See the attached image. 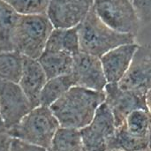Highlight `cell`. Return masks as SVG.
Masks as SVG:
<instances>
[{
    "instance_id": "cell-1",
    "label": "cell",
    "mask_w": 151,
    "mask_h": 151,
    "mask_svg": "<svg viewBox=\"0 0 151 151\" xmlns=\"http://www.w3.org/2000/svg\"><path fill=\"white\" fill-rule=\"evenodd\" d=\"M104 101V91L73 86L50 108L61 127L81 130L91 122Z\"/></svg>"
},
{
    "instance_id": "cell-2",
    "label": "cell",
    "mask_w": 151,
    "mask_h": 151,
    "mask_svg": "<svg viewBox=\"0 0 151 151\" xmlns=\"http://www.w3.org/2000/svg\"><path fill=\"white\" fill-rule=\"evenodd\" d=\"M78 33L81 51L97 58L118 46L135 42V35L119 33L109 27L100 19L93 7L78 25Z\"/></svg>"
},
{
    "instance_id": "cell-3",
    "label": "cell",
    "mask_w": 151,
    "mask_h": 151,
    "mask_svg": "<svg viewBox=\"0 0 151 151\" xmlns=\"http://www.w3.org/2000/svg\"><path fill=\"white\" fill-rule=\"evenodd\" d=\"M54 27L46 13L19 15L12 38V50L24 57L38 59Z\"/></svg>"
},
{
    "instance_id": "cell-4",
    "label": "cell",
    "mask_w": 151,
    "mask_h": 151,
    "mask_svg": "<svg viewBox=\"0 0 151 151\" xmlns=\"http://www.w3.org/2000/svg\"><path fill=\"white\" fill-rule=\"evenodd\" d=\"M59 128L60 125L50 108L39 105L7 131L12 138L47 150Z\"/></svg>"
},
{
    "instance_id": "cell-5",
    "label": "cell",
    "mask_w": 151,
    "mask_h": 151,
    "mask_svg": "<svg viewBox=\"0 0 151 151\" xmlns=\"http://www.w3.org/2000/svg\"><path fill=\"white\" fill-rule=\"evenodd\" d=\"M93 8L113 30L134 35L138 32L141 19L132 0H95Z\"/></svg>"
},
{
    "instance_id": "cell-6",
    "label": "cell",
    "mask_w": 151,
    "mask_h": 151,
    "mask_svg": "<svg viewBox=\"0 0 151 151\" xmlns=\"http://www.w3.org/2000/svg\"><path fill=\"white\" fill-rule=\"evenodd\" d=\"M113 115L105 103L97 109L91 122L80 130L84 151H107L116 131Z\"/></svg>"
},
{
    "instance_id": "cell-7",
    "label": "cell",
    "mask_w": 151,
    "mask_h": 151,
    "mask_svg": "<svg viewBox=\"0 0 151 151\" xmlns=\"http://www.w3.org/2000/svg\"><path fill=\"white\" fill-rule=\"evenodd\" d=\"M33 108L19 83L0 81V119L4 128L18 124Z\"/></svg>"
},
{
    "instance_id": "cell-8",
    "label": "cell",
    "mask_w": 151,
    "mask_h": 151,
    "mask_svg": "<svg viewBox=\"0 0 151 151\" xmlns=\"http://www.w3.org/2000/svg\"><path fill=\"white\" fill-rule=\"evenodd\" d=\"M126 90L146 95L151 88V45H139L131 64L119 81Z\"/></svg>"
},
{
    "instance_id": "cell-9",
    "label": "cell",
    "mask_w": 151,
    "mask_h": 151,
    "mask_svg": "<svg viewBox=\"0 0 151 151\" xmlns=\"http://www.w3.org/2000/svg\"><path fill=\"white\" fill-rule=\"evenodd\" d=\"M104 94V103L111 110L117 127L121 126L133 111L141 109L148 110L146 95L123 89L118 83H107Z\"/></svg>"
},
{
    "instance_id": "cell-10",
    "label": "cell",
    "mask_w": 151,
    "mask_h": 151,
    "mask_svg": "<svg viewBox=\"0 0 151 151\" xmlns=\"http://www.w3.org/2000/svg\"><path fill=\"white\" fill-rule=\"evenodd\" d=\"M71 74L75 86L104 91L107 80L100 58L80 51L73 56Z\"/></svg>"
},
{
    "instance_id": "cell-11",
    "label": "cell",
    "mask_w": 151,
    "mask_h": 151,
    "mask_svg": "<svg viewBox=\"0 0 151 151\" xmlns=\"http://www.w3.org/2000/svg\"><path fill=\"white\" fill-rule=\"evenodd\" d=\"M95 0H50L46 14L54 27H77L86 18Z\"/></svg>"
},
{
    "instance_id": "cell-12",
    "label": "cell",
    "mask_w": 151,
    "mask_h": 151,
    "mask_svg": "<svg viewBox=\"0 0 151 151\" xmlns=\"http://www.w3.org/2000/svg\"><path fill=\"white\" fill-rule=\"evenodd\" d=\"M138 46L135 42L123 44L111 50L100 58L108 83H119L123 78Z\"/></svg>"
},
{
    "instance_id": "cell-13",
    "label": "cell",
    "mask_w": 151,
    "mask_h": 151,
    "mask_svg": "<svg viewBox=\"0 0 151 151\" xmlns=\"http://www.w3.org/2000/svg\"><path fill=\"white\" fill-rule=\"evenodd\" d=\"M47 81L48 78L39 61L24 57L23 69L19 85L34 108L40 105L41 92Z\"/></svg>"
},
{
    "instance_id": "cell-14",
    "label": "cell",
    "mask_w": 151,
    "mask_h": 151,
    "mask_svg": "<svg viewBox=\"0 0 151 151\" xmlns=\"http://www.w3.org/2000/svg\"><path fill=\"white\" fill-rule=\"evenodd\" d=\"M45 50L64 52L72 56L78 54L81 51L78 26L69 28L54 27L48 39Z\"/></svg>"
},
{
    "instance_id": "cell-15",
    "label": "cell",
    "mask_w": 151,
    "mask_h": 151,
    "mask_svg": "<svg viewBox=\"0 0 151 151\" xmlns=\"http://www.w3.org/2000/svg\"><path fill=\"white\" fill-rule=\"evenodd\" d=\"M48 79L69 74L73 67V56L64 52L46 51L37 59Z\"/></svg>"
},
{
    "instance_id": "cell-16",
    "label": "cell",
    "mask_w": 151,
    "mask_h": 151,
    "mask_svg": "<svg viewBox=\"0 0 151 151\" xmlns=\"http://www.w3.org/2000/svg\"><path fill=\"white\" fill-rule=\"evenodd\" d=\"M75 86L71 73L48 79L40 96V105L50 107L71 88Z\"/></svg>"
},
{
    "instance_id": "cell-17",
    "label": "cell",
    "mask_w": 151,
    "mask_h": 151,
    "mask_svg": "<svg viewBox=\"0 0 151 151\" xmlns=\"http://www.w3.org/2000/svg\"><path fill=\"white\" fill-rule=\"evenodd\" d=\"M19 15L8 4L0 0V51L13 50L12 38Z\"/></svg>"
},
{
    "instance_id": "cell-18",
    "label": "cell",
    "mask_w": 151,
    "mask_h": 151,
    "mask_svg": "<svg viewBox=\"0 0 151 151\" xmlns=\"http://www.w3.org/2000/svg\"><path fill=\"white\" fill-rule=\"evenodd\" d=\"M24 56L15 50L0 51V81L19 83Z\"/></svg>"
},
{
    "instance_id": "cell-19",
    "label": "cell",
    "mask_w": 151,
    "mask_h": 151,
    "mask_svg": "<svg viewBox=\"0 0 151 151\" xmlns=\"http://www.w3.org/2000/svg\"><path fill=\"white\" fill-rule=\"evenodd\" d=\"M128 134L139 138L149 140L151 134V114L148 110H136L130 113L121 125Z\"/></svg>"
},
{
    "instance_id": "cell-20",
    "label": "cell",
    "mask_w": 151,
    "mask_h": 151,
    "mask_svg": "<svg viewBox=\"0 0 151 151\" xmlns=\"http://www.w3.org/2000/svg\"><path fill=\"white\" fill-rule=\"evenodd\" d=\"M47 151H84L80 130L60 127Z\"/></svg>"
},
{
    "instance_id": "cell-21",
    "label": "cell",
    "mask_w": 151,
    "mask_h": 151,
    "mask_svg": "<svg viewBox=\"0 0 151 151\" xmlns=\"http://www.w3.org/2000/svg\"><path fill=\"white\" fill-rule=\"evenodd\" d=\"M20 15L46 13L50 0H3Z\"/></svg>"
},
{
    "instance_id": "cell-22",
    "label": "cell",
    "mask_w": 151,
    "mask_h": 151,
    "mask_svg": "<svg viewBox=\"0 0 151 151\" xmlns=\"http://www.w3.org/2000/svg\"><path fill=\"white\" fill-rule=\"evenodd\" d=\"M141 21H151V0H139L134 3Z\"/></svg>"
},
{
    "instance_id": "cell-23",
    "label": "cell",
    "mask_w": 151,
    "mask_h": 151,
    "mask_svg": "<svg viewBox=\"0 0 151 151\" xmlns=\"http://www.w3.org/2000/svg\"><path fill=\"white\" fill-rule=\"evenodd\" d=\"M9 151H47V150L36 145L27 143L19 139L12 138Z\"/></svg>"
},
{
    "instance_id": "cell-24",
    "label": "cell",
    "mask_w": 151,
    "mask_h": 151,
    "mask_svg": "<svg viewBox=\"0 0 151 151\" xmlns=\"http://www.w3.org/2000/svg\"><path fill=\"white\" fill-rule=\"evenodd\" d=\"M12 137L9 134L6 128L0 127V151H9Z\"/></svg>"
},
{
    "instance_id": "cell-25",
    "label": "cell",
    "mask_w": 151,
    "mask_h": 151,
    "mask_svg": "<svg viewBox=\"0 0 151 151\" xmlns=\"http://www.w3.org/2000/svg\"><path fill=\"white\" fill-rule=\"evenodd\" d=\"M146 104H147V109L151 114V88L148 91L146 94Z\"/></svg>"
},
{
    "instance_id": "cell-26",
    "label": "cell",
    "mask_w": 151,
    "mask_h": 151,
    "mask_svg": "<svg viewBox=\"0 0 151 151\" xmlns=\"http://www.w3.org/2000/svg\"><path fill=\"white\" fill-rule=\"evenodd\" d=\"M149 149L151 150V134L150 137V142H149Z\"/></svg>"
},
{
    "instance_id": "cell-27",
    "label": "cell",
    "mask_w": 151,
    "mask_h": 151,
    "mask_svg": "<svg viewBox=\"0 0 151 151\" xmlns=\"http://www.w3.org/2000/svg\"><path fill=\"white\" fill-rule=\"evenodd\" d=\"M138 151H151L149 148L148 149H145V150H138Z\"/></svg>"
},
{
    "instance_id": "cell-28",
    "label": "cell",
    "mask_w": 151,
    "mask_h": 151,
    "mask_svg": "<svg viewBox=\"0 0 151 151\" xmlns=\"http://www.w3.org/2000/svg\"><path fill=\"white\" fill-rule=\"evenodd\" d=\"M0 127H4V126H3V123H2V121H1V119H0Z\"/></svg>"
},
{
    "instance_id": "cell-29",
    "label": "cell",
    "mask_w": 151,
    "mask_h": 151,
    "mask_svg": "<svg viewBox=\"0 0 151 151\" xmlns=\"http://www.w3.org/2000/svg\"><path fill=\"white\" fill-rule=\"evenodd\" d=\"M133 1V3H135V2H137V1H139V0H132Z\"/></svg>"
},
{
    "instance_id": "cell-30",
    "label": "cell",
    "mask_w": 151,
    "mask_h": 151,
    "mask_svg": "<svg viewBox=\"0 0 151 151\" xmlns=\"http://www.w3.org/2000/svg\"><path fill=\"white\" fill-rule=\"evenodd\" d=\"M107 151H118V150H107Z\"/></svg>"
}]
</instances>
